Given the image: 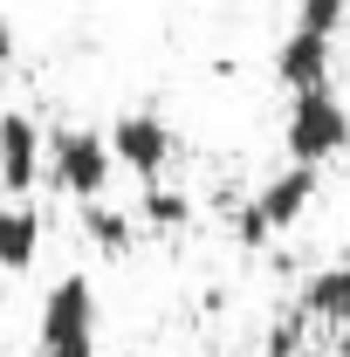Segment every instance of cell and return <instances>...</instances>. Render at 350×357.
I'll use <instances>...</instances> for the list:
<instances>
[{"mask_svg":"<svg viewBox=\"0 0 350 357\" xmlns=\"http://www.w3.org/2000/svg\"><path fill=\"white\" fill-rule=\"evenodd\" d=\"M103 137H110V158L117 165H131L144 185H165V165L178 158V137L158 110H124V117H110Z\"/></svg>","mask_w":350,"mask_h":357,"instance_id":"obj_4","label":"cell"},{"mask_svg":"<svg viewBox=\"0 0 350 357\" xmlns=\"http://www.w3.org/2000/svg\"><path fill=\"white\" fill-rule=\"evenodd\" d=\"M110 172H117V158H110V137L103 131H89V124H55L48 131V178L76 206H96L110 192Z\"/></svg>","mask_w":350,"mask_h":357,"instance_id":"obj_1","label":"cell"},{"mask_svg":"<svg viewBox=\"0 0 350 357\" xmlns=\"http://www.w3.org/2000/svg\"><path fill=\"white\" fill-rule=\"evenodd\" d=\"M282 144H289V165H323L350 151V103L337 89H309V96H289V124H282Z\"/></svg>","mask_w":350,"mask_h":357,"instance_id":"obj_2","label":"cell"},{"mask_svg":"<svg viewBox=\"0 0 350 357\" xmlns=\"http://www.w3.org/2000/svg\"><path fill=\"white\" fill-rule=\"evenodd\" d=\"M227 357H248V351H227Z\"/></svg>","mask_w":350,"mask_h":357,"instance_id":"obj_16","label":"cell"},{"mask_svg":"<svg viewBox=\"0 0 350 357\" xmlns=\"http://www.w3.org/2000/svg\"><path fill=\"white\" fill-rule=\"evenodd\" d=\"M7 62H14V21L0 14V76H7Z\"/></svg>","mask_w":350,"mask_h":357,"instance_id":"obj_15","label":"cell"},{"mask_svg":"<svg viewBox=\"0 0 350 357\" xmlns=\"http://www.w3.org/2000/svg\"><path fill=\"white\" fill-rule=\"evenodd\" d=\"M83 234H89V248H96V255H124V248L137 241V213L103 206V199H96V206H83Z\"/></svg>","mask_w":350,"mask_h":357,"instance_id":"obj_11","label":"cell"},{"mask_svg":"<svg viewBox=\"0 0 350 357\" xmlns=\"http://www.w3.org/2000/svg\"><path fill=\"white\" fill-rule=\"evenodd\" d=\"M344 14H350V0H296V28H309V35H323V42H337Z\"/></svg>","mask_w":350,"mask_h":357,"instance_id":"obj_12","label":"cell"},{"mask_svg":"<svg viewBox=\"0 0 350 357\" xmlns=\"http://www.w3.org/2000/svg\"><path fill=\"white\" fill-rule=\"evenodd\" d=\"M330 62H337V42L309 35V28H289L282 48H275V83L289 96H309V89H330Z\"/></svg>","mask_w":350,"mask_h":357,"instance_id":"obj_6","label":"cell"},{"mask_svg":"<svg viewBox=\"0 0 350 357\" xmlns=\"http://www.w3.org/2000/svg\"><path fill=\"white\" fill-rule=\"evenodd\" d=\"M131 213H137V227H151V234H178V227H192V199L172 192V185H144Z\"/></svg>","mask_w":350,"mask_h":357,"instance_id":"obj_10","label":"cell"},{"mask_svg":"<svg viewBox=\"0 0 350 357\" xmlns=\"http://www.w3.org/2000/svg\"><path fill=\"white\" fill-rule=\"evenodd\" d=\"M344 357H350V344H344Z\"/></svg>","mask_w":350,"mask_h":357,"instance_id":"obj_17","label":"cell"},{"mask_svg":"<svg viewBox=\"0 0 350 357\" xmlns=\"http://www.w3.org/2000/svg\"><path fill=\"white\" fill-rule=\"evenodd\" d=\"M35 255H42V213H35V199H0V268L28 275Z\"/></svg>","mask_w":350,"mask_h":357,"instance_id":"obj_9","label":"cell"},{"mask_svg":"<svg viewBox=\"0 0 350 357\" xmlns=\"http://www.w3.org/2000/svg\"><path fill=\"white\" fill-rule=\"evenodd\" d=\"M296 310H303L309 323H330V330L350 337V261L316 268V275L303 282V296H296Z\"/></svg>","mask_w":350,"mask_h":357,"instance_id":"obj_8","label":"cell"},{"mask_svg":"<svg viewBox=\"0 0 350 357\" xmlns=\"http://www.w3.org/2000/svg\"><path fill=\"white\" fill-rule=\"evenodd\" d=\"M48 178V137L28 110H0V192L28 199Z\"/></svg>","mask_w":350,"mask_h":357,"instance_id":"obj_5","label":"cell"},{"mask_svg":"<svg viewBox=\"0 0 350 357\" xmlns=\"http://www.w3.org/2000/svg\"><path fill=\"white\" fill-rule=\"evenodd\" d=\"M234 241H241V248H268V241H275V227L261 220V206H254V199H248V206H234Z\"/></svg>","mask_w":350,"mask_h":357,"instance_id":"obj_13","label":"cell"},{"mask_svg":"<svg viewBox=\"0 0 350 357\" xmlns=\"http://www.w3.org/2000/svg\"><path fill=\"white\" fill-rule=\"evenodd\" d=\"M42 357H96V289H89V275H55L48 282Z\"/></svg>","mask_w":350,"mask_h":357,"instance_id":"obj_3","label":"cell"},{"mask_svg":"<svg viewBox=\"0 0 350 357\" xmlns=\"http://www.w3.org/2000/svg\"><path fill=\"white\" fill-rule=\"evenodd\" d=\"M303 323H309L303 310H289L282 323H275V330H268V344H261V351H268V357H296V344H303Z\"/></svg>","mask_w":350,"mask_h":357,"instance_id":"obj_14","label":"cell"},{"mask_svg":"<svg viewBox=\"0 0 350 357\" xmlns=\"http://www.w3.org/2000/svg\"><path fill=\"white\" fill-rule=\"evenodd\" d=\"M309 199H316V172L309 165H282L275 178H261V192H254V206H261V220L275 234H289V227L309 213Z\"/></svg>","mask_w":350,"mask_h":357,"instance_id":"obj_7","label":"cell"}]
</instances>
